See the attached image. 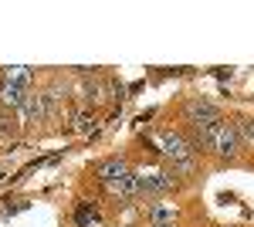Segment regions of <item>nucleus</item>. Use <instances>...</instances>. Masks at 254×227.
Here are the masks:
<instances>
[{"mask_svg":"<svg viewBox=\"0 0 254 227\" xmlns=\"http://www.w3.org/2000/svg\"><path fill=\"white\" fill-rule=\"evenodd\" d=\"M190 139H193L196 152H214L220 163H234L237 152L244 150V139H241V133H237V126L231 119H220L207 129H196Z\"/></svg>","mask_w":254,"mask_h":227,"instance_id":"obj_1","label":"nucleus"},{"mask_svg":"<svg viewBox=\"0 0 254 227\" xmlns=\"http://www.w3.org/2000/svg\"><path fill=\"white\" fill-rule=\"evenodd\" d=\"M156 152L166 156L170 166H173V163H183V159L196 156V146L187 133H180V129H163V133H159V150Z\"/></svg>","mask_w":254,"mask_h":227,"instance_id":"obj_2","label":"nucleus"},{"mask_svg":"<svg viewBox=\"0 0 254 227\" xmlns=\"http://www.w3.org/2000/svg\"><path fill=\"white\" fill-rule=\"evenodd\" d=\"M224 115H220V109H217L214 102H207V98H190L187 105H183V122L190 126V129H207V126H214V122H220Z\"/></svg>","mask_w":254,"mask_h":227,"instance_id":"obj_3","label":"nucleus"},{"mask_svg":"<svg viewBox=\"0 0 254 227\" xmlns=\"http://www.w3.org/2000/svg\"><path fill=\"white\" fill-rule=\"evenodd\" d=\"M176 187H180V183H176L166 170H153V173H142V176H139V197H146V200H159V197L173 193Z\"/></svg>","mask_w":254,"mask_h":227,"instance_id":"obj_4","label":"nucleus"},{"mask_svg":"<svg viewBox=\"0 0 254 227\" xmlns=\"http://www.w3.org/2000/svg\"><path fill=\"white\" fill-rule=\"evenodd\" d=\"M27 98H31V92H27L24 85H14V81L0 78V109H3V112H17Z\"/></svg>","mask_w":254,"mask_h":227,"instance_id":"obj_5","label":"nucleus"},{"mask_svg":"<svg viewBox=\"0 0 254 227\" xmlns=\"http://www.w3.org/2000/svg\"><path fill=\"white\" fill-rule=\"evenodd\" d=\"M92 173H95L98 180H102V183L109 187V183L122 180L126 173H132V170H129V163H126V159H119V156H109V159H98V163H95V170H92Z\"/></svg>","mask_w":254,"mask_h":227,"instance_id":"obj_6","label":"nucleus"},{"mask_svg":"<svg viewBox=\"0 0 254 227\" xmlns=\"http://www.w3.org/2000/svg\"><path fill=\"white\" fill-rule=\"evenodd\" d=\"M146 221H149L153 227H173L176 207L173 204H159V200H153V204L146 207Z\"/></svg>","mask_w":254,"mask_h":227,"instance_id":"obj_7","label":"nucleus"},{"mask_svg":"<svg viewBox=\"0 0 254 227\" xmlns=\"http://www.w3.org/2000/svg\"><path fill=\"white\" fill-rule=\"evenodd\" d=\"M75 224L78 227H95L98 224V207L88 204V200H81L78 207H75Z\"/></svg>","mask_w":254,"mask_h":227,"instance_id":"obj_8","label":"nucleus"},{"mask_svg":"<svg viewBox=\"0 0 254 227\" xmlns=\"http://www.w3.org/2000/svg\"><path fill=\"white\" fill-rule=\"evenodd\" d=\"M3 78H7V81H14V85H24V88H27V85L34 81V72H31V68H3Z\"/></svg>","mask_w":254,"mask_h":227,"instance_id":"obj_9","label":"nucleus"},{"mask_svg":"<svg viewBox=\"0 0 254 227\" xmlns=\"http://www.w3.org/2000/svg\"><path fill=\"white\" fill-rule=\"evenodd\" d=\"M234 126H237V133H241V139H244V146H251V150H254V119H248V115H237Z\"/></svg>","mask_w":254,"mask_h":227,"instance_id":"obj_10","label":"nucleus"},{"mask_svg":"<svg viewBox=\"0 0 254 227\" xmlns=\"http://www.w3.org/2000/svg\"><path fill=\"white\" fill-rule=\"evenodd\" d=\"M17 126H20V122H14V115H10V112H0V139H7Z\"/></svg>","mask_w":254,"mask_h":227,"instance_id":"obj_11","label":"nucleus"},{"mask_svg":"<svg viewBox=\"0 0 254 227\" xmlns=\"http://www.w3.org/2000/svg\"><path fill=\"white\" fill-rule=\"evenodd\" d=\"M78 129H81V133H88V129H95V115L81 112V115H78Z\"/></svg>","mask_w":254,"mask_h":227,"instance_id":"obj_12","label":"nucleus"},{"mask_svg":"<svg viewBox=\"0 0 254 227\" xmlns=\"http://www.w3.org/2000/svg\"><path fill=\"white\" fill-rule=\"evenodd\" d=\"M173 227H176V224H173Z\"/></svg>","mask_w":254,"mask_h":227,"instance_id":"obj_13","label":"nucleus"}]
</instances>
